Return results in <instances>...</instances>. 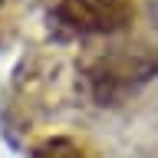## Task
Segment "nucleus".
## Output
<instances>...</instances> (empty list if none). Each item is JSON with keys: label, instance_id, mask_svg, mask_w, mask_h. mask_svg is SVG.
I'll use <instances>...</instances> for the list:
<instances>
[{"label": "nucleus", "instance_id": "f257e3e1", "mask_svg": "<svg viewBox=\"0 0 158 158\" xmlns=\"http://www.w3.org/2000/svg\"><path fill=\"white\" fill-rule=\"evenodd\" d=\"M158 76V53L155 49H109L86 69L89 92L99 106H118L128 96Z\"/></svg>", "mask_w": 158, "mask_h": 158}, {"label": "nucleus", "instance_id": "f03ea898", "mask_svg": "<svg viewBox=\"0 0 158 158\" xmlns=\"http://www.w3.org/2000/svg\"><path fill=\"white\" fill-rule=\"evenodd\" d=\"M132 10L125 0H59L49 10V27L63 40L102 36L128 27Z\"/></svg>", "mask_w": 158, "mask_h": 158}, {"label": "nucleus", "instance_id": "7ed1b4c3", "mask_svg": "<svg viewBox=\"0 0 158 158\" xmlns=\"http://www.w3.org/2000/svg\"><path fill=\"white\" fill-rule=\"evenodd\" d=\"M27 158H86V152L73 142V138H46V142H40L36 148H30Z\"/></svg>", "mask_w": 158, "mask_h": 158}, {"label": "nucleus", "instance_id": "20e7f679", "mask_svg": "<svg viewBox=\"0 0 158 158\" xmlns=\"http://www.w3.org/2000/svg\"><path fill=\"white\" fill-rule=\"evenodd\" d=\"M148 17L158 23V0H152V3H148Z\"/></svg>", "mask_w": 158, "mask_h": 158}]
</instances>
